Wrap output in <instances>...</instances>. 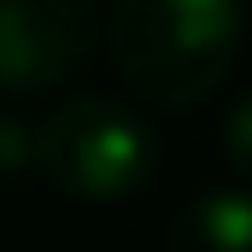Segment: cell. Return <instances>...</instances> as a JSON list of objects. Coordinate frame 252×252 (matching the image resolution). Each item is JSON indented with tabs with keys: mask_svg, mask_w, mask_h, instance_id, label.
<instances>
[{
	"mask_svg": "<svg viewBox=\"0 0 252 252\" xmlns=\"http://www.w3.org/2000/svg\"><path fill=\"white\" fill-rule=\"evenodd\" d=\"M106 53L135 100L158 112L205 106L241 53V0H112Z\"/></svg>",
	"mask_w": 252,
	"mask_h": 252,
	"instance_id": "cell-1",
	"label": "cell"
},
{
	"mask_svg": "<svg viewBox=\"0 0 252 252\" xmlns=\"http://www.w3.org/2000/svg\"><path fill=\"white\" fill-rule=\"evenodd\" d=\"M94 0H0V94H47L88 70L100 47Z\"/></svg>",
	"mask_w": 252,
	"mask_h": 252,
	"instance_id": "cell-3",
	"label": "cell"
},
{
	"mask_svg": "<svg viewBox=\"0 0 252 252\" xmlns=\"http://www.w3.org/2000/svg\"><path fill=\"white\" fill-rule=\"evenodd\" d=\"M35 176V118L0 112V182H30Z\"/></svg>",
	"mask_w": 252,
	"mask_h": 252,
	"instance_id": "cell-6",
	"label": "cell"
},
{
	"mask_svg": "<svg viewBox=\"0 0 252 252\" xmlns=\"http://www.w3.org/2000/svg\"><path fill=\"white\" fill-rule=\"evenodd\" d=\"M158 170V135L153 124L112 100V94H76L59 100L47 118H35V182L82 205H118L153 182Z\"/></svg>",
	"mask_w": 252,
	"mask_h": 252,
	"instance_id": "cell-2",
	"label": "cell"
},
{
	"mask_svg": "<svg viewBox=\"0 0 252 252\" xmlns=\"http://www.w3.org/2000/svg\"><path fill=\"white\" fill-rule=\"evenodd\" d=\"M158 252H252V188H205L170 217Z\"/></svg>",
	"mask_w": 252,
	"mask_h": 252,
	"instance_id": "cell-4",
	"label": "cell"
},
{
	"mask_svg": "<svg viewBox=\"0 0 252 252\" xmlns=\"http://www.w3.org/2000/svg\"><path fill=\"white\" fill-rule=\"evenodd\" d=\"M217 153H223L229 176L252 188V88H241V94L229 100V112H223V124H217Z\"/></svg>",
	"mask_w": 252,
	"mask_h": 252,
	"instance_id": "cell-5",
	"label": "cell"
}]
</instances>
